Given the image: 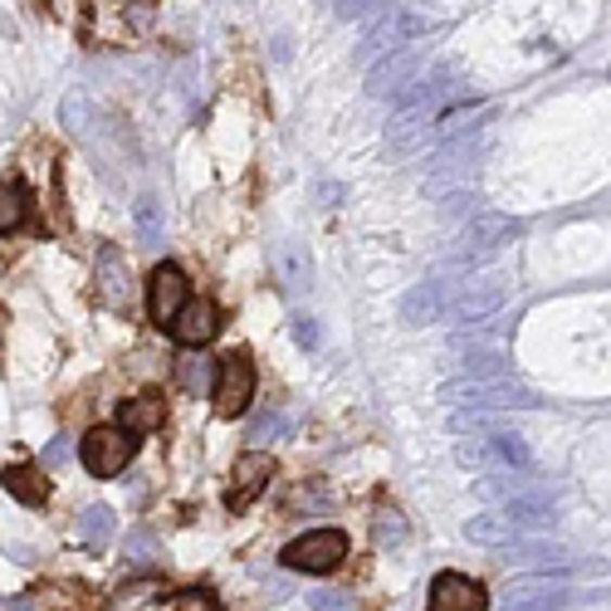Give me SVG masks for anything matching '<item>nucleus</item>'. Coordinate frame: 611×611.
<instances>
[{"instance_id": "obj_16", "label": "nucleus", "mask_w": 611, "mask_h": 611, "mask_svg": "<svg viewBox=\"0 0 611 611\" xmlns=\"http://www.w3.org/2000/svg\"><path fill=\"white\" fill-rule=\"evenodd\" d=\"M99 279H103V298H109L113 308L128 304V269H123V259L113 255V250H103V259H99Z\"/></svg>"}, {"instance_id": "obj_27", "label": "nucleus", "mask_w": 611, "mask_h": 611, "mask_svg": "<svg viewBox=\"0 0 611 611\" xmlns=\"http://www.w3.org/2000/svg\"><path fill=\"white\" fill-rule=\"evenodd\" d=\"M298 343H304V347L318 343V328H308V318H298Z\"/></svg>"}, {"instance_id": "obj_14", "label": "nucleus", "mask_w": 611, "mask_h": 611, "mask_svg": "<svg viewBox=\"0 0 611 611\" xmlns=\"http://www.w3.org/2000/svg\"><path fill=\"white\" fill-rule=\"evenodd\" d=\"M445 314V289L441 284H431V279H425V284H416L411 294L402 298V318L406 323H431V318H441Z\"/></svg>"}, {"instance_id": "obj_6", "label": "nucleus", "mask_w": 611, "mask_h": 611, "mask_svg": "<svg viewBox=\"0 0 611 611\" xmlns=\"http://www.w3.org/2000/svg\"><path fill=\"white\" fill-rule=\"evenodd\" d=\"M21 230L44 236V220L35 216V196L25 187V177L21 171H5L0 177V236H21Z\"/></svg>"}, {"instance_id": "obj_22", "label": "nucleus", "mask_w": 611, "mask_h": 611, "mask_svg": "<svg viewBox=\"0 0 611 611\" xmlns=\"http://www.w3.org/2000/svg\"><path fill=\"white\" fill-rule=\"evenodd\" d=\"M177 611H220V601L211 597V591H181Z\"/></svg>"}, {"instance_id": "obj_11", "label": "nucleus", "mask_w": 611, "mask_h": 611, "mask_svg": "<svg viewBox=\"0 0 611 611\" xmlns=\"http://www.w3.org/2000/svg\"><path fill=\"white\" fill-rule=\"evenodd\" d=\"M513 230H519V220L513 216H474L470 226L460 230V245L464 250H494V245H504Z\"/></svg>"}, {"instance_id": "obj_19", "label": "nucleus", "mask_w": 611, "mask_h": 611, "mask_svg": "<svg viewBox=\"0 0 611 611\" xmlns=\"http://www.w3.org/2000/svg\"><path fill=\"white\" fill-rule=\"evenodd\" d=\"M79 533H84V543H89V548H103V543H109V533H113V513L93 504V509L79 519Z\"/></svg>"}, {"instance_id": "obj_21", "label": "nucleus", "mask_w": 611, "mask_h": 611, "mask_svg": "<svg viewBox=\"0 0 611 611\" xmlns=\"http://www.w3.org/2000/svg\"><path fill=\"white\" fill-rule=\"evenodd\" d=\"M279 259H284V269L294 275V284L304 289V284H308V259H304V250H298V245H284V250H279Z\"/></svg>"}, {"instance_id": "obj_24", "label": "nucleus", "mask_w": 611, "mask_h": 611, "mask_svg": "<svg viewBox=\"0 0 611 611\" xmlns=\"http://www.w3.org/2000/svg\"><path fill=\"white\" fill-rule=\"evenodd\" d=\"M314 607L318 611H347V601H343V591H318Z\"/></svg>"}, {"instance_id": "obj_26", "label": "nucleus", "mask_w": 611, "mask_h": 611, "mask_svg": "<svg viewBox=\"0 0 611 611\" xmlns=\"http://www.w3.org/2000/svg\"><path fill=\"white\" fill-rule=\"evenodd\" d=\"M269 431H289V421L284 416H265V421H259V441H265Z\"/></svg>"}, {"instance_id": "obj_5", "label": "nucleus", "mask_w": 611, "mask_h": 611, "mask_svg": "<svg viewBox=\"0 0 611 611\" xmlns=\"http://www.w3.org/2000/svg\"><path fill=\"white\" fill-rule=\"evenodd\" d=\"M187 298H191V289H187V275H181V265H157L148 275V318L157 328H171V318L187 308Z\"/></svg>"}, {"instance_id": "obj_8", "label": "nucleus", "mask_w": 611, "mask_h": 611, "mask_svg": "<svg viewBox=\"0 0 611 611\" xmlns=\"http://www.w3.org/2000/svg\"><path fill=\"white\" fill-rule=\"evenodd\" d=\"M167 333L177 338L181 347H206L211 338L220 333V308L211 304V298H187V308L171 318Z\"/></svg>"}, {"instance_id": "obj_10", "label": "nucleus", "mask_w": 611, "mask_h": 611, "mask_svg": "<svg viewBox=\"0 0 611 611\" xmlns=\"http://www.w3.org/2000/svg\"><path fill=\"white\" fill-rule=\"evenodd\" d=\"M162 416H167V402H162V396H132V402L118 406V431L138 441V435L157 431Z\"/></svg>"}, {"instance_id": "obj_28", "label": "nucleus", "mask_w": 611, "mask_h": 611, "mask_svg": "<svg viewBox=\"0 0 611 611\" xmlns=\"http://www.w3.org/2000/svg\"><path fill=\"white\" fill-rule=\"evenodd\" d=\"M0 328H5V308H0Z\"/></svg>"}, {"instance_id": "obj_3", "label": "nucleus", "mask_w": 611, "mask_h": 611, "mask_svg": "<svg viewBox=\"0 0 611 611\" xmlns=\"http://www.w3.org/2000/svg\"><path fill=\"white\" fill-rule=\"evenodd\" d=\"M79 455H84V470H89L93 480H113V474H123L132 464L138 441H132V435H123L118 425H99V431L84 435Z\"/></svg>"}, {"instance_id": "obj_7", "label": "nucleus", "mask_w": 611, "mask_h": 611, "mask_svg": "<svg viewBox=\"0 0 611 611\" xmlns=\"http://www.w3.org/2000/svg\"><path fill=\"white\" fill-rule=\"evenodd\" d=\"M484 607H489V597H484L480 582L464 577V572H441L431 582V607L425 611H484Z\"/></svg>"}, {"instance_id": "obj_9", "label": "nucleus", "mask_w": 611, "mask_h": 611, "mask_svg": "<svg viewBox=\"0 0 611 611\" xmlns=\"http://www.w3.org/2000/svg\"><path fill=\"white\" fill-rule=\"evenodd\" d=\"M0 484H5L21 504H30V509H40V504L50 499V474H44L40 464H5V470H0Z\"/></svg>"}, {"instance_id": "obj_18", "label": "nucleus", "mask_w": 611, "mask_h": 611, "mask_svg": "<svg viewBox=\"0 0 611 611\" xmlns=\"http://www.w3.org/2000/svg\"><path fill=\"white\" fill-rule=\"evenodd\" d=\"M35 597H44V601H60L64 611H89L93 601H89V587H74V582H44Z\"/></svg>"}, {"instance_id": "obj_4", "label": "nucleus", "mask_w": 611, "mask_h": 611, "mask_svg": "<svg viewBox=\"0 0 611 611\" xmlns=\"http://www.w3.org/2000/svg\"><path fill=\"white\" fill-rule=\"evenodd\" d=\"M269 480H275V455H265V450H245V455L236 460V470H230L226 509H230V513H245L250 504H255L259 494L269 489Z\"/></svg>"}, {"instance_id": "obj_12", "label": "nucleus", "mask_w": 611, "mask_h": 611, "mask_svg": "<svg viewBox=\"0 0 611 611\" xmlns=\"http://www.w3.org/2000/svg\"><path fill=\"white\" fill-rule=\"evenodd\" d=\"M504 298H509V289L494 284V279H489V284H470L460 294V304H455V318H460V323H480V318H489Z\"/></svg>"}, {"instance_id": "obj_15", "label": "nucleus", "mask_w": 611, "mask_h": 611, "mask_svg": "<svg viewBox=\"0 0 611 611\" xmlns=\"http://www.w3.org/2000/svg\"><path fill=\"white\" fill-rule=\"evenodd\" d=\"M411 74H416V54H396V60H382L372 69V93H396V89H406L411 84Z\"/></svg>"}, {"instance_id": "obj_1", "label": "nucleus", "mask_w": 611, "mask_h": 611, "mask_svg": "<svg viewBox=\"0 0 611 611\" xmlns=\"http://www.w3.org/2000/svg\"><path fill=\"white\" fill-rule=\"evenodd\" d=\"M211 402H216V416H240L250 411V402H255V362H250L245 347H236V353L216 357V386H211Z\"/></svg>"}, {"instance_id": "obj_13", "label": "nucleus", "mask_w": 611, "mask_h": 611, "mask_svg": "<svg viewBox=\"0 0 611 611\" xmlns=\"http://www.w3.org/2000/svg\"><path fill=\"white\" fill-rule=\"evenodd\" d=\"M464 538L470 543H484V548H499V543H513L519 538V529H513V519L504 509H489V513H474L470 523H464Z\"/></svg>"}, {"instance_id": "obj_23", "label": "nucleus", "mask_w": 611, "mask_h": 611, "mask_svg": "<svg viewBox=\"0 0 611 611\" xmlns=\"http://www.w3.org/2000/svg\"><path fill=\"white\" fill-rule=\"evenodd\" d=\"M181 382H187L191 392H201V386H216V372H211L206 362H196V367H181Z\"/></svg>"}, {"instance_id": "obj_17", "label": "nucleus", "mask_w": 611, "mask_h": 611, "mask_svg": "<svg viewBox=\"0 0 611 611\" xmlns=\"http://www.w3.org/2000/svg\"><path fill=\"white\" fill-rule=\"evenodd\" d=\"M484 445H489V464H529V445L509 431L484 435Z\"/></svg>"}, {"instance_id": "obj_25", "label": "nucleus", "mask_w": 611, "mask_h": 611, "mask_svg": "<svg viewBox=\"0 0 611 611\" xmlns=\"http://www.w3.org/2000/svg\"><path fill=\"white\" fill-rule=\"evenodd\" d=\"M138 220H142V236H157L162 230V216H152V201H142L138 206Z\"/></svg>"}, {"instance_id": "obj_20", "label": "nucleus", "mask_w": 611, "mask_h": 611, "mask_svg": "<svg viewBox=\"0 0 611 611\" xmlns=\"http://www.w3.org/2000/svg\"><path fill=\"white\" fill-rule=\"evenodd\" d=\"M402 538H406L402 513H396V509H382V513H377V543L386 548V543H402Z\"/></svg>"}, {"instance_id": "obj_2", "label": "nucleus", "mask_w": 611, "mask_h": 611, "mask_svg": "<svg viewBox=\"0 0 611 611\" xmlns=\"http://www.w3.org/2000/svg\"><path fill=\"white\" fill-rule=\"evenodd\" d=\"M343 558H347V533L343 529L298 533V538L284 543V552H279V562H284L289 572H333Z\"/></svg>"}]
</instances>
